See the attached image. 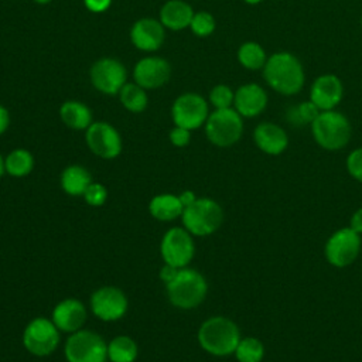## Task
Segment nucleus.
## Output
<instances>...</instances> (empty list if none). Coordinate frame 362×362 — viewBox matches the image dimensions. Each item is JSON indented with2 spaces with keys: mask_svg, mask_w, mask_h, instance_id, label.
<instances>
[{
  "mask_svg": "<svg viewBox=\"0 0 362 362\" xmlns=\"http://www.w3.org/2000/svg\"><path fill=\"white\" fill-rule=\"evenodd\" d=\"M181 221L192 236H209L221 228L223 211L215 199L201 197L182 211Z\"/></svg>",
  "mask_w": 362,
  "mask_h": 362,
  "instance_id": "39448f33",
  "label": "nucleus"
},
{
  "mask_svg": "<svg viewBox=\"0 0 362 362\" xmlns=\"http://www.w3.org/2000/svg\"><path fill=\"white\" fill-rule=\"evenodd\" d=\"M233 98H235V93L226 85H216L212 88L209 93V100L216 109L230 107V105L233 103Z\"/></svg>",
  "mask_w": 362,
  "mask_h": 362,
  "instance_id": "2f4dec72",
  "label": "nucleus"
},
{
  "mask_svg": "<svg viewBox=\"0 0 362 362\" xmlns=\"http://www.w3.org/2000/svg\"><path fill=\"white\" fill-rule=\"evenodd\" d=\"M247 4H257V3H260L262 0H245Z\"/></svg>",
  "mask_w": 362,
  "mask_h": 362,
  "instance_id": "79ce46f5",
  "label": "nucleus"
},
{
  "mask_svg": "<svg viewBox=\"0 0 362 362\" xmlns=\"http://www.w3.org/2000/svg\"><path fill=\"white\" fill-rule=\"evenodd\" d=\"M238 59L245 68L252 71L263 68L267 61L264 49L257 42H253V41H247L240 45L238 51Z\"/></svg>",
  "mask_w": 362,
  "mask_h": 362,
  "instance_id": "cd10ccee",
  "label": "nucleus"
},
{
  "mask_svg": "<svg viewBox=\"0 0 362 362\" xmlns=\"http://www.w3.org/2000/svg\"><path fill=\"white\" fill-rule=\"evenodd\" d=\"M59 182L64 192L72 197H79L83 195V192L92 182V175L85 167L71 164L62 170Z\"/></svg>",
  "mask_w": 362,
  "mask_h": 362,
  "instance_id": "b1692460",
  "label": "nucleus"
},
{
  "mask_svg": "<svg viewBox=\"0 0 362 362\" xmlns=\"http://www.w3.org/2000/svg\"><path fill=\"white\" fill-rule=\"evenodd\" d=\"M349 228H352L356 233L362 235V208L356 209L354 212V215L351 216V225Z\"/></svg>",
  "mask_w": 362,
  "mask_h": 362,
  "instance_id": "58836bf2",
  "label": "nucleus"
},
{
  "mask_svg": "<svg viewBox=\"0 0 362 362\" xmlns=\"http://www.w3.org/2000/svg\"><path fill=\"white\" fill-rule=\"evenodd\" d=\"M89 304L93 315L105 322L123 318L129 308L127 296L116 286H102L96 288L90 296Z\"/></svg>",
  "mask_w": 362,
  "mask_h": 362,
  "instance_id": "9b49d317",
  "label": "nucleus"
},
{
  "mask_svg": "<svg viewBox=\"0 0 362 362\" xmlns=\"http://www.w3.org/2000/svg\"><path fill=\"white\" fill-rule=\"evenodd\" d=\"M59 332L52 320L37 317L25 325L23 331V345L34 356H48L59 345Z\"/></svg>",
  "mask_w": 362,
  "mask_h": 362,
  "instance_id": "6e6552de",
  "label": "nucleus"
},
{
  "mask_svg": "<svg viewBox=\"0 0 362 362\" xmlns=\"http://www.w3.org/2000/svg\"><path fill=\"white\" fill-rule=\"evenodd\" d=\"M89 150L105 160L116 158L122 153V137L119 132L106 122H93L85 133Z\"/></svg>",
  "mask_w": 362,
  "mask_h": 362,
  "instance_id": "4468645a",
  "label": "nucleus"
},
{
  "mask_svg": "<svg viewBox=\"0 0 362 362\" xmlns=\"http://www.w3.org/2000/svg\"><path fill=\"white\" fill-rule=\"evenodd\" d=\"M86 8L93 13H102L109 8L112 0H83Z\"/></svg>",
  "mask_w": 362,
  "mask_h": 362,
  "instance_id": "e433bc0d",
  "label": "nucleus"
},
{
  "mask_svg": "<svg viewBox=\"0 0 362 362\" xmlns=\"http://www.w3.org/2000/svg\"><path fill=\"white\" fill-rule=\"evenodd\" d=\"M361 252V235L352 228L335 230L327 240L324 253L328 263L335 267H346L355 262Z\"/></svg>",
  "mask_w": 362,
  "mask_h": 362,
  "instance_id": "9d476101",
  "label": "nucleus"
},
{
  "mask_svg": "<svg viewBox=\"0 0 362 362\" xmlns=\"http://www.w3.org/2000/svg\"><path fill=\"white\" fill-rule=\"evenodd\" d=\"M184 206L180 202L178 195L174 194H158L154 195L148 202L150 215L161 222H171L181 218Z\"/></svg>",
  "mask_w": 362,
  "mask_h": 362,
  "instance_id": "4be33fe9",
  "label": "nucleus"
},
{
  "mask_svg": "<svg viewBox=\"0 0 362 362\" xmlns=\"http://www.w3.org/2000/svg\"><path fill=\"white\" fill-rule=\"evenodd\" d=\"M242 133V116L232 107L214 110L205 122V134L208 140L218 147L233 146L239 141Z\"/></svg>",
  "mask_w": 362,
  "mask_h": 362,
  "instance_id": "0eeeda50",
  "label": "nucleus"
},
{
  "mask_svg": "<svg viewBox=\"0 0 362 362\" xmlns=\"http://www.w3.org/2000/svg\"><path fill=\"white\" fill-rule=\"evenodd\" d=\"M206 100L194 92L180 95L171 106V117L175 126L194 130L201 127L208 119Z\"/></svg>",
  "mask_w": 362,
  "mask_h": 362,
  "instance_id": "f8f14e48",
  "label": "nucleus"
},
{
  "mask_svg": "<svg viewBox=\"0 0 362 362\" xmlns=\"http://www.w3.org/2000/svg\"><path fill=\"white\" fill-rule=\"evenodd\" d=\"M235 110L245 117H255L262 113L267 105V95L257 83L242 85L233 98Z\"/></svg>",
  "mask_w": 362,
  "mask_h": 362,
  "instance_id": "6ab92c4d",
  "label": "nucleus"
},
{
  "mask_svg": "<svg viewBox=\"0 0 362 362\" xmlns=\"http://www.w3.org/2000/svg\"><path fill=\"white\" fill-rule=\"evenodd\" d=\"M253 140L256 146L266 154L279 156L281 154L288 144L287 133L274 123H260L253 132Z\"/></svg>",
  "mask_w": 362,
  "mask_h": 362,
  "instance_id": "aec40b11",
  "label": "nucleus"
},
{
  "mask_svg": "<svg viewBox=\"0 0 362 362\" xmlns=\"http://www.w3.org/2000/svg\"><path fill=\"white\" fill-rule=\"evenodd\" d=\"M164 37L165 33L161 21L148 17L137 20L130 30V38L133 45L147 52L158 49L164 42Z\"/></svg>",
  "mask_w": 362,
  "mask_h": 362,
  "instance_id": "a211bd4d",
  "label": "nucleus"
},
{
  "mask_svg": "<svg viewBox=\"0 0 362 362\" xmlns=\"http://www.w3.org/2000/svg\"><path fill=\"white\" fill-rule=\"evenodd\" d=\"M178 270H180V269H177V267H174V266H171V264L164 263V266H163V267L160 269V272H158V277H160V280L167 286L170 281L174 280V277L177 276Z\"/></svg>",
  "mask_w": 362,
  "mask_h": 362,
  "instance_id": "c9c22d12",
  "label": "nucleus"
},
{
  "mask_svg": "<svg viewBox=\"0 0 362 362\" xmlns=\"http://www.w3.org/2000/svg\"><path fill=\"white\" fill-rule=\"evenodd\" d=\"M342 83L338 76L325 74L318 76L310 90V100L320 110H332L342 99Z\"/></svg>",
  "mask_w": 362,
  "mask_h": 362,
  "instance_id": "f3484780",
  "label": "nucleus"
},
{
  "mask_svg": "<svg viewBox=\"0 0 362 362\" xmlns=\"http://www.w3.org/2000/svg\"><path fill=\"white\" fill-rule=\"evenodd\" d=\"M178 198H180V202H181V205L184 206V209L187 208V206H189V205H192L195 201H197V195H195V192L194 191H191V189H185V191H182L180 195H178Z\"/></svg>",
  "mask_w": 362,
  "mask_h": 362,
  "instance_id": "4c0bfd02",
  "label": "nucleus"
},
{
  "mask_svg": "<svg viewBox=\"0 0 362 362\" xmlns=\"http://www.w3.org/2000/svg\"><path fill=\"white\" fill-rule=\"evenodd\" d=\"M92 85L105 95H116L126 83L127 72L122 62L115 58L98 59L89 72Z\"/></svg>",
  "mask_w": 362,
  "mask_h": 362,
  "instance_id": "ddd939ff",
  "label": "nucleus"
},
{
  "mask_svg": "<svg viewBox=\"0 0 362 362\" xmlns=\"http://www.w3.org/2000/svg\"><path fill=\"white\" fill-rule=\"evenodd\" d=\"M311 133L318 146L325 150H339L351 139V123L339 112L322 110L311 123Z\"/></svg>",
  "mask_w": 362,
  "mask_h": 362,
  "instance_id": "20e7f679",
  "label": "nucleus"
},
{
  "mask_svg": "<svg viewBox=\"0 0 362 362\" xmlns=\"http://www.w3.org/2000/svg\"><path fill=\"white\" fill-rule=\"evenodd\" d=\"M35 3H38V4H47V3H49L51 0H34Z\"/></svg>",
  "mask_w": 362,
  "mask_h": 362,
  "instance_id": "37998d69",
  "label": "nucleus"
},
{
  "mask_svg": "<svg viewBox=\"0 0 362 362\" xmlns=\"http://www.w3.org/2000/svg\"><path fill=\"white\" fill-rule=\"evenodd\" d=\"M192 7L182 0H168L160 10V21L170 30H182L191 24Z\"/></svg>",
  "mask_w": 362,
  "mask_h": 362,
  "instance_id": "412c9836",
  "label": "nucleus"
},
{
  "mask_svg": "<svg viewBox=\"0 0 362 362\" xmlns=\"http://www.w3.org/2000/svg\"><path fill=\"white\" fill-rule=\"evenodd\" d=\"M4 173H6V165H4V158H3V156L0 154V178L4 175Z\"/></svg>",
  "mask_w": 362,
  "mask_h": 362,
  "instance_id": "a19ab883",
  "label": "nucleus"
},
{
  "mask_svg": "<svg viewBox=\"0 0 362 362\" xmlns=\"http://www.w3.org/2000/svg\"><path fill=\"white\" fill-rule=\"evenodd\" d=\"M233 354L238 362H262L264 356V346L260 339L246 337L240 338Z\"/></svg>",
  "mask_w": 362,
  "mask_h": 362,
  "instance_id": "c85d7f7f",
  "label": "nucleus"
},
{
  "mask_svg": "<svg viewBox=\"0 0 362 362\" xmlns=\"http://www.w3.org/2000/svg\"><path fill=\"white\" fill-rule=\"evenodd\" d=\"M189 27L195 35L208 37L215 30V18L206 11H198V13H194Z\"/></svg>",
  "mask_w": 362,
  "mask_h": 362,
  "instance_id": "7c9ffc66",
  "label": "nucleus"
},
{
  "mask_svg": "<svg viewBox=\"0 0 362 362\" xmlns=\"http://www.w3.org/2000/svg\"><path fill=\"white\" fill-rule=\"evenodd\" d=\"M191 130L185 129V127H181V126H175L171 129L168 137H170V141L173 146L175 147H185L189 140H191Z\"/></svg>",
  "mask_w": 362,
  "mask_h": 362,
  "instance_id": "f704fd0d",
  "label": "nucleus"
},
{
  "mask_svg": "<svg viewBox=\"0 0 362 362\" xmlns=\"http://www.w3.org/2000/svg\"><path fill=\"white\" fill-rule=\"evenodd\" d=\"M82 197L88 205L102 206L107 201V189L102 182L92 181Z\"/></svg>",
  "mask_w": 362,
  "mask_h": 362,
  "instance_id": "473e14b6",
  "label": "nucleus"
},
{
  "mask_svg": "<svg viewBox=\"0 0 362 362\" xmlns=\"http://www.w3.org/2000/svg\"><path fill=\"white\" fill-rule=\"evenodd\" d=\"M320 109L310 100L303 102L288 110V120L296 124H304V123H313V120L318 116Z\"/></svg>",
  "mask_w": 362,
  "mask_h": 362,
  "instance_id": "c756f323",
  "label": "nucleus"
},
{
  "mask_svg": "<svg viewBox=\"0 0 362 362\" xmlns=\"http://www.w3.org/2000/svg\"><path fill=\"white\" fill-rule=\"evenodd\" d=\"M170 76L171 66L168 61L160 57H146L140 59L133 69L134 82L144 89L160 88L168 82Z\"/></svg>",
  "mask_w": 362,
  "mask_h": 362,
  "instance_id": "2eb2a0df",
  "label": "nucleus"
},
{
  "mask_svg": "<svg viewBox=\"0 0 362 362\" xmlns=\"http://www.w3.org/2000/svg\"><path fill=\"white\" fill-rule=\"evenodd\" d=\"M160 255L164 263L177 269L187 267L195 255L192 235L182 226L170 228L160 242Z\"/></svg>",
  "mask_w": 362,
  "mask_h": 362,
  "instance_id": "1a4fd4ad",
  "label": "nucleus"
},
{
  "mask_svg": "<svg viewBox=\"0 0 362 362\" xmlns=\"http://www.w3.org/2000/svg\"><path fill=\"white\" fill-rule=\"evenodd\" d=\"M346 170L351 177L362 182V147L355 148L346 157Z\"/></svg>",
  "mask_w": 362,
  "mask_h": 362,
  "instance_id": "72a5a7b5",
  "label": "nucleus"
},
{
  "mask_svg": "<svg viewBox=\"0 0 362 362\" xmlns=\"http://www.w3.org/2000/svg\"><path fill=\"white\" fill-rule=\"evenodd\" d=\"M8 124H10L8 110L3 105H0V134H3L7 130Z\"/></svg>",
  "mask_w": 362,
  "mask_h": 362,
  "instance_id": "ea45409f",
  "label": "nucleus"
},
{
  "mask_svg": "<svg viewBox=\"0 0 362 362\" xmlns=\"http://www.w3.org/2000/svg\"><path fill=\"white\" fill-rule=\"evenodd\" d=\"M120 102L129 112L140 113L147 107L148 98L144 92V88H141L137 83H124L123 88L119 92Z\"/></svg>",
  "mask_w": 362,
  "mask_h": 362,
  "instance_id": "bb28decb",
  "label": "nucleus"
},
{
  "mask_svg": "<svg viewBox=\"0 0 362 362\" xmlns=\"http://www.w3.org/2000/svg\"><path fill=\"white\" fill-rule=\"evenodd\" d=\"M168 301L181 310L198 307L208 294L206 279L195 269L182 267L167 286Z\"/></svg>",
  "mask_w": 362,
  "mask_h": 362,
  "instance_id": "7ed1b4c3",
  "label": "nucleus"
},
{
  "mask_svg": "<svg viewBox=\"0 0 362 362\" xmlns=\"http://www.w3.org/2000/svg\"><path fill=\"white\" fill-rule=\"evenodd\" d=\"M64 354L68 362H106L107 344L98 332L79 329L65 341Z\"/></svg>",
  "mask_w": 362,
  "mask_h": 362,
  "instance_id": "423d86ee",
  "label": "nucleus"
},
{
  "mask_svg": "<svg viewBox=\"0 0 362 362\" xmlns=\"http://www.w3.org/2000/svg\"><path fill=\"white\" fill-rule=\"evenodd\" d=\"M263 76L270 88L281 95H296L304 85L301 62L290 52L273 54L263 66Z\"/></svg>",
  "mask_w": 362,
  "mask_h": 362,
  "instance_id": "f257e3e1",
  "label": "nucleus"
},
{
  "mask_svg": "<svg viewBox=\"0 0 362 362\" xmlns=\"http://www.w3.org/2000/svg\"><path fill=\"white\" fill-rule=\"evenodd\" d=\"M139 355L136 341L127 335H117L107 344V359L110 362H134Z\"/></svg>",
  "mask_w": 362,
  "mask_h": 362,
  "instance_id": "393cba45",
  "label": "nucleus"
},
{
  "mask_svg": "<svg viewBox=\"0 0 362 362\" xmlns=\"http://www.w3.org/2000/svg\"><path fill=\"white\" fill-rule=\"evenodd\" d=\"M197 338L205 352L214 356H228L235 352L240 341V331L230 318L216 315L201 324Z\"/></svg>",
  "mask_w": 362,
  "mask_h": 362,
  "instance_id": "f03ea898",
  "label": "nucleus"
},
{
  "mask_svg": "<svg viewBox=\"0 0 362 362\" xmlns=\"http://www.w3.org/2000/svg\"><path fill=\"white\" fill-rule=\"evenodd\" d=\"M6 173L16 178H23L28 175L34 168V157L25 148H16L7 154L4 158Z\"/></svg>",
  "mask_w": 362,
  "mask_h": 362,
  "instance_id": "a878e982",
  "label": "nucleus"
},
{
  "mask_svg": "<svg viewBox=\"0 0 362 362\" xmlns=\"http://www.w3.org/2000/svg\"><path fill=\"white\" fill-rule=\"evenodd\" d=\"M59 117L65 126L74 130H86L92 122L90 109L79 100H66L59 107Z\"/></svg>",
  "mask_w": 362,
  "mask_h": 362,
  "instance_id": "5701e85b",
  "label": "nucleus"
},
{
  "mask_svg": "<svg viewBox=\"0 0 362 362\" xmlns=\"http://www.w3.org/2000/svg\"><path fill=\"white\" fill-rule=\"evenodd\" d=\"M88 313L85 304L78 298H64L52 310L51 320L55 327L62 332H76L82 329Z\"/></svg>",
  "mask_w": 362,
  "mask_h": 362,
  "instance_id": "dca6fc26",
  "label": "nucleus"
}]
</instances>
